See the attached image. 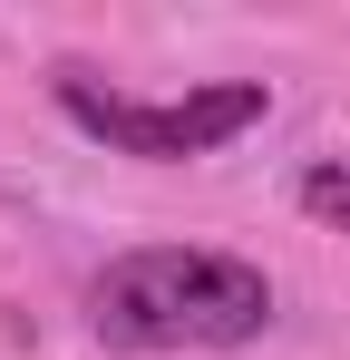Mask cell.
<instances>
[{
	"label": "cell",
	"mask_w": 350,
	"mask_h": 360,
	"mask_svg": "<svg viewBox=\"0 0 350 360\" xmlns=\"http://www.w3.org/2000/svg\"><path fill=\"white\" fill-rule=\"evenodd\" d=\"M273 321V273L214 243H136L88 283V331L108 351H233Z\"/></svg>",
	"instance_id": "1"
},
{
	"label": "cell",
	"mask_w": 350,
	"mask_h": 360,
	"mask_svg": "<svg viewBox=\"0 0 350 360\" xmlns=\"http://www.w3.org/2000/svg\"><path fill=\"white\" fill-rule=\"evenodd\" d=\"M58 108L88 127L108 156H136V166H185V156H214L243 127H263L273 88L263 78H205L185 98H127V88H98V78H58Z\"/></svg>",
	"instance_id": "2"
},
{
	"label": "cell",
	"mask_w": 350,
	"mask_h": 360,
	"mask_svg": "<svg viewBox=\"0 0 350 360\" xmlns=\"http://www.w3.org/2000/svg\"><path fill=\"white\" fill-rule=\"evenodd\" d=\"M302 205H311L321 224H350V166H311V176H302Z\"/></svg>",
	"instance_id": "3"
}]
</instances>
